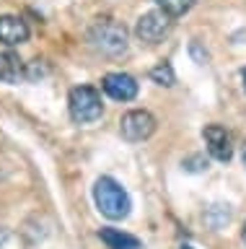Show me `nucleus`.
I'll list each match as a JSON object with an SVG mask.
<instances>
[{
  "label": "nucleus",
  "instance_id": "nucleus-1",
  "mask_svg": "<svg viewBox=\"0 0 246 249\" xmlns=\"http://www.w3.org/2000/svg\"><path fill=\"white\" fill-rule=\"evenodd\" d=\"M94 202H96L98 213L106 215L109 221H122V218H127L130 210H132V200H130L127 190L112 177H98L96 179Z\"/></svg>",
  "mask_w": 246,
  "mask_h": 249
},
{
  "label": "nucleus",
  "instance_id": "nucleus-2",
  "mask_svg": "<svg viewBox=\"0 0 246 249\" xmlns=\"http://www.w3.org/2000/svg\"><path fill=\"white\" fill-rule=\"evenodd\" d=\"M88 42L104 54H125L127 52V29L125 23L114 18H98L94 26L88 29Z\"/></svg>",
  "mask_w": 246,
  "mask_h": 249
},
{
  "label": "nucleus",
  "instance_id": "nucleus-3",
  "mask_svg": "<svg viewBox=\"0 0 246 249\" xmlns=\"http://www.w3.org/2000/svg\"><path fill=\"white\" fill-rule=\"evenodd\" d=\"M67 109H70L73 122L78 124L96 122L104 114L101 93L94 86H75V89H70V96H67Z\"/></svg>",
  "mask_w": 246,
  "mask_h": 249
},
{
  "label": "nucleus",
  "instance_id": "nucleus-4",
  "mask_svg": "<svg viewBox=\"0 0 246 249\" xmlns=\"http://www.w3.org/2000/svg\"><path fill=\"white\" fill-rule=\"evenodd\" d=\"M171 26H174V18L158 8V11H148V13H143L140 18H137L135 34H137V39H140V42L158 44L161 39H164L168 31H171Z\"/></svg>",
  "mask_w": 246,
  "mask_h": 249
},
{
  "label": "nucleus",
  "instance_id": "nucleus-5",
  "mask_svg": "<svg viewBox=\"0 0 246 249\" xmlns=\"http://www.w3.org/2000/svg\"><path fill=\"white\" fill-rule=\"evenodd\" d=\"M119 132L125 140H130V143L148 140L153 132H156V117H153L148 109H132V112H127L119 120Z\"/></svg>",
  "mask_w": 246,
  "mask_h": 249
},
{
  "label": "nucleus",
  "instance_id": "nucleus-6",
  "mask_svg": "<svg viewBox=\"0 0 246 249\" xmlns=\"http://www.w3.org/2000/svg\"><path fill=\"white\" fill-rule=\"evenodd\" d=\"M202 138L207 145V153L213 156L215 161L228 163L233 159V145H230V135L223 124H205L202 127Z\"/></svg>",
  "mask_w": 246,
  "mask_h": 249
},
{
  "label": "nucleus",
  "instance_id": "nucleus-7",
  "mask_svg": "<svg viewBox=\"0 0 246 249\" xmlns=\"http://www.w3.org/2000/svg\"><path fill=\"white\" fill-rule=\"evenodd\" d=\"M101 89L114 101H132L137 96V81L127 73H106L101 81Z\"/></svg>",
  "mask_w": 246,
  "mask_h": 249
},
{
  "label": "nucleus",
  "instance_id": "nucleus-8",
  "mask_svg": "<svg viewBox=\"0 0 246 249\" xmlns=\"http://www.w3.org/2000/svg\"><path fill=\"white\" fill-rule=\"evenodd\" d=\"M29 39V23L18 16H0V42L16 47Z\"/></svg>",
  "mask_w": 246,
  "mask_h": 249
},
{
  "label": "nucleus",
  "instance_id": "nucleus-9",
  "mask_svg": "<svg viewBox=\"0 0 246 249\" xmlns=\"http://www.w3.org/2000/svg\"><path fill=\"white\" fill-rule=\"evenodd\" d=\"M18 81H26V62L13 52H0V83L13 86Z\"/></svg>",
  "mask_w": 246,
  "mask_h": 249
},
{
  "label": "nucleus",
  "instance_id": "nucleus-10",
  "mask_svg": "<svg viewBox=\"0 0 246 249\" xmlns=\"http://www.w3.org/2000/svg\"><path fill=\"white\" fill-rule=\"evenodd\" d=\"M98 239L106 244V249H143V241L132 236V233L122 231V229H101L98 231Z\"/></svg>",
  "mask_w": 246,
  "mask_h": 249
},
{
  "label": "nucleus",
  "instance_id": "nucleus-11",
  "mask_svg": "<svg viewBox=\"0 0 246 249\" xmlns=\"http://www.w3.org/2000/svg\"><path fill=\"white\" fill-rule=\"evenodd\" d=\"M230 221V205H223V202H218V205H210L205 213V223L213 226V229H223Z\"/></svg>",
  "mask_w": 246,
  "mask_h": 249
},
{
  "label": "nucleus",
  "instance_id": "nucleus-12",
  "mask_svg": "<svg viewBox=\"0 0 246 249\" xmlns=\"http://www.w3.org/2000/svg\"><path fill=\"white\" fill-rule=\"evenodd\" d=\"M156 3H158V8H161L164 13H168L171 18H176V16H184V13H187L189 8L197 3V0H156Z\"/></svg>",
  "mask_w": 246,
  "mask_h": 249
},
{
  "label": "nucleus",
  "instance_id": "nucleus-13",
  "mask_svg": "<svg viewBox=\"0 0 246 249\" xmlns=\"http://www.w3.org/2000/svg\"><path fill=\"white\" fill-rule=\"evenodd\" d=\"M150 81L153 83H158V86H174L176 83V75H174V68L168 65V62H158L156 68L150 70Z\"/></svg>",
  "mask_w": 246,
  "mask_h": 249
},
{
  "label": "nucleus",
  "instance_id": "nucleus-14",
  "mask_svg": "<svg viewBox=\"0 0 246 249\" xmlns=\"http://www.w3.org/2000/svg\"><path fill=\"white\" fill-rule=\"evenodd\" d=\"M181 166H184V171L197 174V171H205V169H207V159H205L202 153H195V156H189V159H184Z\"/></svg>",
  "mask_w": 246,
  "mask_h": 249
},
{
  "label": "nucleus",
  "instance_id": "nucleus-15",
  "mask_svg": "<svg viewBox=\"0 0 246 249\" xmlns=\"http://www.w3.org/2000/svg\"><path fill=\"white\" fill-rule=\"evenodd\" d=\"M44 73H47V65H44V60L26 62V81H34L36 75H44Z\"/></svg>",
  "mask_w": 246,
  "mask_h": 249
},
{
  "label": "nucleus",
  "instance_id": "nucleus-16",
  "mask_svg": "<svg viewBox=\"0 0 246 249\" xmlns=\"http://www.w3.org/2000/svg\"><path fill=\"white\" fill-rule=\"evenodd\" d=\"M189 54L195 57V62H199V65L210 60V54H207V50H202V47H199V42H192V44H189Z\"/></svg>",
  "mask_w": 246,
  "mask_h": 249
},
{
  "label": "nucleus",
  "instance_id": "nucleus-17",
  "mask_svg": "<svg viewBox=\"0 0 246 249\" xmlns=\"http://www.w3.org/2000/svg\"><path fill=\"white\" fill-rule=\"evenodd\" d=\"M241 159H244V166H246V143L241 145Z\"/></svg>",
  "mask_w": 246,
  "mask_h": 249
},
{
  "label": "nucleus",
  "instance_id": "nucleus-18",
  "mask_svg": "<svg viewBox=\"0 0 246 249\" xmlns=\"http://www.w3.org/2000/svg\"><path fill=\"white\" fill-rule=\"evenodd\" d=\"M241 81H244V91H246V68L241 70Z\"/></svg>",
  "mask_w": 246,
  "mask_h": 249
},
{
  "label": "nucleus",
  "instance_id": "nucleus-19",
  "mask_svg": "<svg viewBox=\"0 0 246 249\" xmlns=\"http://www.w3.org/2000/svg\"><path fill=\"white\" fill-rule=\"evenodd\" d=\"M241 239H244V244H246V223H244V229H241Z\"/></svg>",
  "mask_w": 246,
  "mask_h": 249
},
{
  "label": "nucleus",
  "instance_id": "nucleus-20",
  "mask_svg": "<svg viewBox=\"0 0 246 249\" xmlns=\"http://www.w3.org/2000/svg\"><path fill=\"white\" fill-rule=\"evenodd\" d=\"M181 249H195V247H189V244H181Z\"/></svg>",
  "mask_w": 246,
  "mask_h": 249
}]
</instances>
